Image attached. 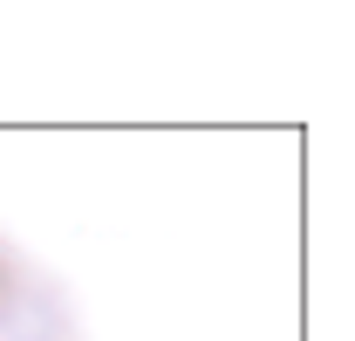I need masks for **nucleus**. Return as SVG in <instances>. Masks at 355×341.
Listing matches in <instances>:
<instances>
[]
</instances>
